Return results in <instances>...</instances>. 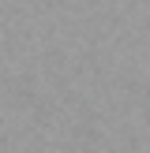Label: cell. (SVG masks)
Wrapping results in <instances>:
<instances>
[]
</instances>
